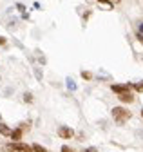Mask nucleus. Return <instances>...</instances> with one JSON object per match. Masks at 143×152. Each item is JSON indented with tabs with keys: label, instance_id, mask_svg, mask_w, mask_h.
Here are the masks:
<instances>
[{
	"label": "nucleus",
	"instance_id": "nucleus-1",
	"mask_svg": "<svg viewBox=\"0 0 143 152\" xmlns=\"http://www.w3.org/2000/svg\"><path fill=\"white\" fill-rule=\"evenodd\" d=\"M131 116H132V112L129 109H125V107H114L112 109V118H114V121L118 125H123L125 121H129Z\"/></svg>",
	"mask_w": 143,
	"mask_h": 152
},
{
	"label": "nucleus",
	"instance_id": "nucleus-2",
	"mask_svg": "<svg viewBox=\"0 0 143 152\" xmlns=\"http://www.w3.org/2000/svg\"><path fill=\"white\" fill-rule=\"evenodd\" d=\"M7 152H33V147L26 145V143H18V141H13L7 145Z\"/></svg>",
	"mask_w": 143,
	"mask_h": 152
},
{
	"label": "nucleus",
	"instance_id": "nucleus-3",
	"mask_svg": "<svg viewBox=\"0 0 143 152\" xmlns=\"http://www.w3.org/2000/svg\"><path fill=\"white\" fill-rule=\"evenodd\" d=\"M58 136L62 138V140H71V138H73L74 136V130L73 129H69V127H58Z\"/></svg>",
	"mask_w": 143,
	"mask_h": 152
},
{
	"label": "nucleus",
	"instance_id": "nucleus-4",
	"mask_svg": "<svg viewBox=\"0 0 143 152\" xmlns=\"http://www.w3.org/2000/svg\"><path fill=\"white\" fill-rule=\"evenodd\" d=\"M111 89H112V92H116V94H123V92H129L131 85H120V83H114V85H111Z\"/></svg>",
	"mask_w": 143,
	"mask_h": 152
},
{
	"label": "nucleus",
	"instance_id": "nucleus-5",
	"mask_svg": "<svg viewBox=\"0 0 143 152\" xmlns=\"http://www.w3.org/2000/svg\"><path fill=\"white\" fill-rule=\"evenodd\" d=\"M118 100L123 102V103H132L134 102V96L131 92H123V94H118Z\"/></svg>",
	"mask_w": 143,
	"mask_h": 152
},
{
	"label": "nucleus",
	"instance_id": "nucleus-6",
	"mask_svg": "<svg viewBox=\"0 0 143 152\" xmlns=\"http://www.w3.org/2000/svg\"><path fill=\"white\" fill-rule=\"evenodd\" d=\"M22 134H24V130H22V127H18V129H15V130H11V140L13 141H20V138H22Z\"/></svg>",
	"mask_w": 143,
	"mask_h": 152
},
{
	"label": "nucleus",
	"instance_id": "nucleus-7",
	"mask_svg": "<svg viewBox=\"0 0 143 152\" xmlns=\"http://www.w3.org/2000/svg\"><path fill=\"white\" fill-rule=\"evenodd\" d=\"M0 134H2L4 138H7V136H11V129L6 125V123H0Z\"/></svg>",
	"mask_w": 143,
	"mask_h": 152
},
{
	"label": "nucleus",
	"instance_id": "nucleus-8",
	"mask_svg": "<svg viewBox=\"0 0 143 152\" xmlns=\"http://www.w3.org/2000/svg\"><path fill=\"white\" fill-rule=\"evenodd\" d=\"M36 56H38V62H40L42 65H45V62H47V60H45V56L42 54V51H40V49H36Z\"/></svg>",
	"mask_w": 143,
	"mask_h": 152
},
{
	"label": "nucleus",
	"instance_id": "nucleus-9",
	"mask_svg": "<svg viewBox=\"0 0 143 152\" xmlns=\"http://www.w3.org/2000/svg\"><path fill=\"white\" fill-rule=\"evenodd\" d=\"M34 76H36L38 82H42V76H44V74H42V69H40V67H34Z\"/></svg>",
	"mask_w": 143,
	"mask_h": 152
},
{
	"label": "nucleus",
	"instance_id": "nucleus-10",
	"mask_svg": "<svg viewBox=\"0 0 143 152\" xmlns=\"http://www.w3.org/2000/svg\"><path fill=\"white\" fill-rule=\"evenodd\" d=\"M134 91H138V92H143V82H138V83H134V85H131Z\"/></svg>",
	"mask_w": 143,
	"mask_h": 152
},
{
	"label": "nucleus",
	"instance_id": "nucleus-11",
	"mask_svg": "<svg viewBox=\"0 0 143 152\" xmlns=\"http://www.w3.org/2000/svg\"><path fill=\"white\" fill-rule=\"evenodd\" d=\"M67 87H69L71 91H74V89H76V83H74L73 78H67Z\"/></svg>",
	"mask_w": 143,
	"mask_h": 152
},
{
	"label": "nucleus",
	"instance_id": "nucleus-12",
	"mask_svg": "<svg viewBox=\"0 0 143 152\" xmlns=\"http://www.w3.org/2000/svg\"><path fill=\"white\" fill-rule=\"evenodd\" d=\"M24 102H26V103H33V94H31V92H26V94H24Z\"/></svg>",
	"mask_w": 143,
	"mask_h": 152
},
{
	"label": "nucleus",
	"instance_id": "nucleus-13",
	"mask_svg": "<svg viewBox=\"0 0 143 152\" xmlns=\"http://www.w3.org/2000/svg\"><path fill=\"white\" fill-rule=\"evenodd\" d=\"M33 152H47V150H45L42 145H36V143H34V145H33Z\"/></svg>",
	"mask_w": 143,
	"mask_h": 152
},
{
	"label": "nucleus",
	"instance_id": "nucleus-14",
	"mask_svg": "<svg viewBox=\"0 0 143 152\" xmlns=\"http://www.w3.org/2000/svg\"><path fill=\"white\" fill-rule=\"evenodd\" d=\"M82 78L83 80H93V74L89 72V71H82Z\"/></svg>",
	"mask_w": 143,
	"mask_h": 152
},
{
	"label": "nucleus",
	"instance_id": "nucleus-15",
	"mask_svg": "<svg viewBox=\"0 0 143 152\" xmlns=\"http://www.w3.org/2000/svg\"><path fill=\"white\" fill-rule=\"evenodd\" d=\"M100 4H103V6H107L109 9H112V2H109V0H98Z\"/></svg>",
	"mask_w": 143,
	"mask_h": 152
},
{
	"label": "nucleus",
	"instance_id": "nucleus-16",
	"mask_svg": "<svg viewBox=\"0 0 143 152\" xmlns=\"http://www.w3.org/2000/svg\"><path fill=\"white\" fill-rule=\"evenodd\" d=\"M9 27L11 29H16V20H15V18H11V20H9Z\"/></svg>",
	"mask_w": 143,
	"mask_h": 152
},
{
	"label": "nucleus",
	"instance_id": "nucleus-17",
	"mask_svg": "<svg viewBox=\"0 0 143 152\" xmlns=\"http://www.w3.org/2000/svg\"><path fill=\"white\" fill-rule=\"evenodd\" d=\"M60 152H74V150H73V148H71V147H67V145H63Z\"/></svg>",
	"mask_w": 143,
	"mask_h": 152
},
{
	"label": "nucleus",
	"instance_id": "nucleus-18",
	"mask_svg": "<svg viewBox=\"0 0 143 152\" xmlns=\"http://www.w3.org/2000/svg\"><path fill=\"white\" fill-rule=\"evenodd\" d=\"M138 33H139V34H143V22H139V24H138Z\"/></svg>",
	"mask_w": 143,
	"mask_h": 152
},
{
	"label": "nucleus",
	"instance_id": "nucleus-19",
	"mask_svg": "<svg viewBox=\"0 0 143 152\" xmlns=\"http://www.w3.org/2000/svg\"><path fill=\"white\" fill-rule=\"evenodd\" d=\"M85 152H98V150H96V147H87Z\"/></svg>",
	"mask_w": 143,
	"mask_h": 152
},
{
	"label": "nucleus",
	"instance_id": "nucleus-20",
	"mask_svg": "<svg viewBox=\"0 0 143 152\" xmlns=\"http://www.w3.org/2000/svg\"><path fill=\"white\" fill-rule=\"evenodd\" d=\"M16 9H18V11H24L26 6H24V4H16Z\"/></svg>",
	"mask_w": 143,
	"mask_h": 152
},
{
	"label": "nucleus",
	"instance_id": "nucleus-21",
	"mask_svg": "<svg viewBox=\"0 0 143 152\" xmlns=\"http://www.w3.org/2000/svg\"><path fill=\"white\" fill-rule=\"evenodd\" d=\"M0 45H6V38H2V36H0Z\"/></svg>",
	"mask_w": 143,
	"mask_h": 152
},
{
	"label": "nucleus",
	"instance_id": "nucleus-22",
	"mask_svg": "<svg viewBox=\"0 0 143 152\" xmlns=\"http://www.w3.org/2000/svg\"><path fill=\"white\" fill-rule=\"evenodd\" d=\"M138 40H139V42L143 44V34H139V33H138Z\"/></svg>",
	"mask_w": 143,
	"mask_h": 152
},
{
	"label": "nucleus",
	"instance_id": "nucleus-23",
	"mask_svg": "<svg viewBox=\"0 0 143 152\" xmlns=\"http://www.w3.org/2000/svg\"><path fill=\"white\" fill-rule=\"evenodd\" d=\"M141 118H143V109H141Z\"/></svg>",
	"mask_w": 143,
	"mask_h": 152
}]
</instances>
